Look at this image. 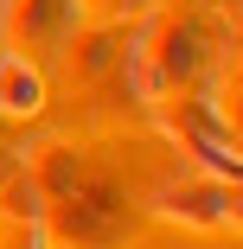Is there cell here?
<instances>
[{"instance_id":"6da1fadb","label":"cell","mask_w":243,"mask_h":249,"mask_svg":"<svg viewBox=\"0 0 243 249\" xmlns=\"http://www.w3.org/2000/svg\"><path fill=\"white\" fill-rule=\"evenodd\" d=\"M218 58V32L205 26V13H186V7H148L134 26H128V45H122V89L134 96V109L148 115L154 103L205 83Z\"/></svg>"},{"instance_id":"7a4b0ae2","label":"cell","mask_w":243,"mask_h":249,"mask_svg":"<svg viewBox=\"0 0 243 249\" xmlns=\"http://www.w3.org/2000/svg\"><path fill=\"white\" fill-rule=\"evenodd\" d=\"M154 122H160V134L186 154V166L192 173H211V179H237L243 173V160H237V122L224 115V103L211 89H179V96H167V103H154L148 109Z\"/></svg>"},{"instance_id":"3957f363","label":"cell","mask_w":243,"mask_h":249,"mask_svg":"<svg viewBox=\"0 0 243 249\" xmlns=\"http://www.w3.org/2000/svg\"><path fill=\"white\" fill-rule=\"evenodd\" d=\"M122 230H128V198H122V185H109V179H90V173H83L64 198L45 205V236H52V243L109 249Z\"/></svg>"},{"instance_id":"277c9868","label":"cell","mask_w":243,"mask_h":249,"mask_svg":"<svg viewBox=\"0 0 243 249\" xmlns=\"http://www.w3.org/2000/svg\"><path fill=\"white\" fill-rule=\"evenodd\" d=\"M148 217H167L186 230H237V179H211V173L160 179L148 192Z\"/></svg>"},{"instance_id":"5b68a950","label":"cell","mask_w":243,"mask_h":249,"mask_svg":"<svg viewBox=\"0 0 243 249\" xmlns=\"http://www.w3.org/2000/svg\"><path fill=\"white\" fill-rule=\"evenodd\" d=\"M122 45H128V26H90V19H77V26L58 38V77H64L71 89H103V83H115Z\"/></svg>"},{"instance_id":"8992f818","label":"cell","mask_w":243,"mask_h":249,"mask_svg":"<svg viewBox=\"0 0 243 249\" xmlns=\"http://www.w3.org/2000/svg\"><path fill=\"white\" fill-rule=\"evenodd\" d=\"M71 26H77L71 0H0V45L19 58H52Z\"/></svg>"},{"instance_id":"52a82bcc","label":"cell","mask_w":243,"mask_h":249,"mask_svg":"<svg viewBox=\"0 0 243 249\" xmlns=\"http://www.w3.org/2000/svg\"><path fill=\"white\" fill-rule=\"evenodd\" d=\"M45 103H52V83H45L38 58L0 52V115H13V122H32Z\"/></svg>"},{"instance_id":"ba28073f","label":"cell","mask_w":243,"mask_h":249,"mask_svg":"<svg viewBox=\"0 0 243 249\" xmlns=\"http://www.w3.org/2000/svg\"><path fill=\"white\" fill-rule=\"evenodd\" d=\"M13 160L38 179V192H45V198H64V192L90 173V166H83V154H77L71 141H32V147H19Z\"/></svg>"},{"instance_id":"9c48e42d","label":"cell","mask_w":243,"mask_h":249,"mask_svg":"<svg viewBox=\"0 0 243 249\" xmlns=\"http://www.w3.org/2000/svg\"><path fill=\"white\" fill-rule=\"evenodd\" d=\"M77 7V19H90V26H134L148 7H160V0H71Z\"/></svg>"},{"instance_id":"30bf717a","label":"cell","mask_w":243,"mask_h":249,"mask_svg":"<svg viewBox=\"0 0 243 249\" xmlns=\"http://www.w3.org/2000/svg\"><path fill=\"white\" fill-rule=\"evenodd\" d=\"M52 249H77V243H52Z\"/></svg>"}]
</instances>
